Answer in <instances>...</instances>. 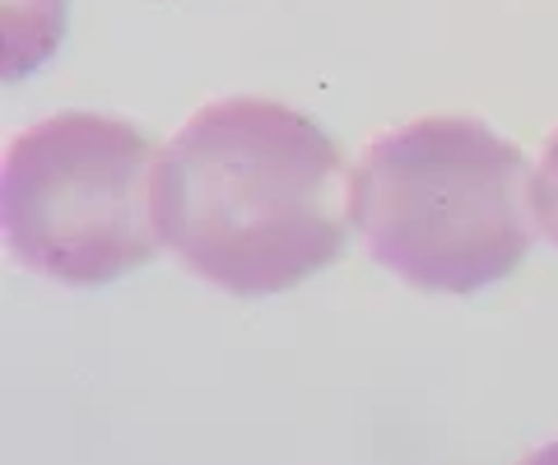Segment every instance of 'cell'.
Listing matches in <instances>:
<instances>
[{
	"instance_id": "7a4b0ae2",
	"label": "cell",
	"mask_w": 558,
	"mask_h": 465,
	"mask_svg": "<svg viewBox=\"0 0 558 465\" xmlns=\"http://www.w3.org/2000/svg\"><path fill=\"white\" fill-rule=\"evenodd\" d=\"M531 159L475 117H418L349 168V219L396 280L424 294H480L535 243Z\"/></svg>"
},
{
	"instance_id": "277c9868",
	"label": "cell",
	"mask_w": 558,
	"mask_h": 465,
	"mask_svg": "<svg viewBox=\"0 0 558 465\" xmlns=\"http://www.w3.org/2000/svg\"><path fill=\"white\" fill-rule=\"evenodd\" d=\"M65 38V0H5V79L33 75Z\"/></svg>"
},
{
	"instance_id": "6da1fadb",
	"label": "cell",
	"mask_w": 558,
	"mask_h": 465,
	"mask_svg": "<svg viewBox=\"0 0 558 465\" xmlns=\"http://www.w3.org/2000/svg\"><path fill=\"white\" fill-rule=\"evenodd\" d=\"M154 229L172 261L223 294H289L349 247V168L312 117L275 98H215L159 149Z\"/></svg>"
},
{
	"instance_id": "3957f363",
	"label": "cell",
	"mask_w": 558,
	"mask_h": 465,
	"mask_svg": "<svg viewBox=\"0 0 558 465\" xmlns=\"http://www.w3.org/2000/svg\"><path fill=\"white\" fill-rule=\"evenodd\" d=\"M159 149L102 112H57L20 131L0 172L5 247L28 274L108 289L163 252L154 229Z\"/></svg>"
},
{
	"instance_id": "5b68a950",
	"label": "cell",
	"mask_w": 558,
	"mask_h": 465,
	"mask_svg": "<svg viewBox=\"0 0 558 465\" xmlns=\"http://www.w3.org/2000/svg\"><path fill=\"white\" fill-rule=\"evenodd\" d=\"M531 215L539 237L558 252V131L549 135V145L539 149V163L531 168Z\"/></svg>"
}]
</instances>
